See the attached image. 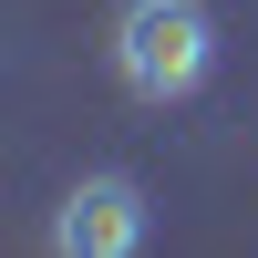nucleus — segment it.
Here are the masks:
<instances>
[{
	"mask_svg": "<svg viewBox=\"0 0 258 258\" xmlns=\"http://www.w3.org/2000/svg\"><path fill=\"white\" fill-rule=\"evenodd\" d=\"M217 62V21L207 0H124L114 11V73L135 103H186Z\"/></svg>",
	"mask_w": 258,
	"mask_h": 258,
	"instance_id": "1",
	"label": "nucleus"
},
{
	"mask_svg": "<svg viewBox=\"0 0 258 258\" xmlns=\"http://www.w3.org/2000/svg\"><path fill=\"white\" fill-rule=\"evenodd\" d=\"M52 258H145V186L135 176H83L52 207Z\"/></svg>",
	"mask_w": 258,
	"mask_h": 258,
	"instance_id": "2",
	"label": "nucleus"
}]
</instances>
